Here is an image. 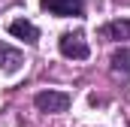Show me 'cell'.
<instances>
[{"instance_id": "obj_4", "label": "cell", "mask_w": 130, "mask_h": 127, "mask_svg": "<svg viewBox=\"0 0 130 127\" xmlns=\"http://www.w3.org/2000/svg\"><path fill=\"white\" fill-rule=\"evenodd\" d=\"M9 33H12V36H18V39H24V42H36V39H39V30L33 27L30 21H24V18L9 21Z\"/></svg>"}, {"instance_id": "obj_5", "label": "cell", "mask_w": 130, "mask_h": 127, "mask_svg": "<svg viewBox=\"0 0 130 127\" xmlns=\"http://www.w3.org/2000/svg\"><path fill=\"white\" fill-rule=\"evenodd\" d=\"M0 64H3L6 73H15V70L21 67V55H18L15 49H9V45H0Z\"/></svg>"}, {"instance_id": "obj_2", "label": "cell", "mask_w": 130, "mask_h": 127, "mask_svg": "<svg viewBox=\"0 0 130 127\" xmlns=\"http://www.w3.org/2000/svg\"><path fill=\"white\" fill-rule=\"evenodd\" d=\"M61 55L73 58V61H85L91 52H88V42L82 39V33H64L61 36Z\"/></svg>"}, {"instance_id": "obj_7", "label": "cell", "mask_w": 130, "mask_h": 127, "mask_svg": "<svg viewBox=\"0 0 130 127\" xmlns=\"http://www.w3.org/2000/svg\"><path fill=\"white\" fill-rule=\"evenodd\" d=\"M112 67L121 70V73H127L130 70V49H118V52L112 55Z\"/></svg>"}, {"instance_id": "obj_6", "label": "cell", "mask_w": 130, "mask_h": 127, "mask_svg": "<svg viewBox=\"0 0 130 127\" xmlns=\"http://www.w3.org/2000/svg\"><path fill=\"white\" fill-rule=\"evenodd\" d=\"M103 33L112 36V39H130V21H112Z\"/></svg>"}, {"instance_id": "obj_3", "label": "cell", "mask_w": 130, "mask_h": 127, "mask_svg": "<svg viewBox=\"0 0 130 127\" xmlns=\"http://www.w3.org/2000/svg\"><path fill=\"white\" fill-rule=\"evenodd\" d=\"M39 6L45 9V12H52V15H82V9H85V0H39Z\"/></svg>"}, {"instance_id": "obj_1", "label": "cell", "mask_w": 130, "mask_h": 127, "mask_svg": "<svg viewBox=\"0 0 130 127\" xmlns=\"http://www.w3.org/2000/svg\"><path fill=\"white\" fill-rule=\"evenodd\" d=\"M33 103H36L39 112H67L70 94H64V91H39L33 97Z\"/></svg>"}]
</instances>
